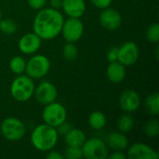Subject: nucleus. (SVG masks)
Listing matches in <instances>:
<instances>
[{"instance_id": "obj_3", "label": "nucleus", "mask_w": 159, "mask_h": 159, "mask_svg": "<svg viewBox=\"0 0 159 159\" xmlns=\"http://www.w3.org/2000/svg\"><path fill=\"white\" fill-rule=\"evenodd\" d=\"M34 89L35 86L34 79L29 77L27 75H20L12 81L10 85V95L15 101L24 102L33 97Z\"/></svg>"}, {"instance_id": "obj_25", "label": "nucleus", "mask_w": 159, "mask_h": 159, "mask_svg": "<svg viewBox=\"0 0 159 159\" xmlns=\"http://www.w3.org/2000/svg\"><path fill=\"white\" fill-rule=\"evenodd\" d=\"M144 133L149 138H155L157 137L159 134V124L157 119H152L146 123L144 126Z\"/></svg>"}, {"instance_id": "obj_34", "label": "nucleus", "mask_w": 159, "mask_h": 159, "mask_svg": "<svg viewBox=\"0 0 159 159\" xmlns=\"http://www.w3.org/2000/svg\"><path fill=\"white\" fill-rule=\"evenodd\" d=\"M50 7L56 9L61 7V0H50Z\"/></svg>"}, {"instance_id": "obj_9", "label": "nucleus", "mask_w": 159, "mask_h": 159, "mask_svg": "<svg viewBox=\"0 0 159 159\" xmlns=\"http://www.w3.org/2000/svg\"><path fill=\"white\" fill-rule=\"evenodd\" d=\"M140 57V49L136 43L129 41L118 47L117 61L125 66H130L137 62Z\"/></svg>"}, {"instance_id": "obj_13", "label": "nucleus", "mask_w": 159, "mask_h": 159, "mask_svg": "<svg viewBox=\"0 0 159 159\" xmlns=\"http://www.w3.org/2000/svg\"><path fill=\"white\" fill-rule=\"evenodd\" d=\"M99 20L102 26L110 31L116 30L122 22V17L120 13L117 10L110 7H106L102 10Z\"/></svg>"}, {"instance_id": "obj_16", "label": "nucleus", "mask_w": 159, "mask_h": 159, "mask_svg": "<svg viewBox=\"0 0 159 159\" xmlns=\"http://www.w3.org/2000/svg\"><path fill=\"white\" fill-rule=\"evenodd\" d=\"M106 75H107L108 79L112 83L118 84L125 79V76H126L125 65H123L117 61L110 62L109 65L107 66Z\"/></svg>"}, {"instance_id": "obj_1", "label": "nucleus", "mask_w": 159, "mask_h": 159, "mask_svg": "<svg viewBox=\"0 0 159 159\" xmlns=\"http://www.w3.org/2000/svg\"><path fill=\"white\" fill-rule=\"evenodd\" d=\"M62 14L53 7L39 9L33 21V30L42 40H51L58 36L63 25Z\"/></svg>"}, {"instance_id": "obj_22", "label": "nucleus", "mask_w": 159, "mask_h": 159, "mask_svg": "<svg viewBox=\"0 0 159 159\" xmlns=\"http://www.w3.org/2000/svg\"><path fill=\"white\" fill-rule=\"evenodd\" d=\"M9 68L13 74L17 75H22L25 72L26 61L20 56H15L9 61Z\"/></svg>"}, {"instance_id": "obj_33", "label": "nucleus", "mask_w": 159, "mask_h": 159, "mask_svg": "<svg viewBox=\"0 0 159 159\" xmlns=\"http://www.w3.org/2000/svg\"><path fill=\"white\" fill-rule=\"evenodd\" d=\"M63 157H64L61 154H60L59 152H56V151H51L47 156L48 159H63Z\"/></svg>"}, {"instance_id": "obj_18", "label": "nucleus", "mask_w": 159, "mask_h": 159, "mask_svg": "<svg viewBox=\"0 0 159 159\" xmlns=\"http://www.w3.org/2000/svg\"><path fill=\"white\" fill-rule=\"evenodd\" d=\"M64 140H65V143L67 144V146L81 147L87 139H86L85 133L81 129L72 128L64 135Z\"/></svg>"}, {"instance_id": "obj_8", "label": "nucleus", "mask_w": 159, "mask_h": 159, "mask_svg": "<svg viewBox=\"0 0 159 159\" xmlns=\"http://www.w3.org/2000/svg\"><path fill=\"white\" fill-rule=\"evenodd\" d=\"M66 42L75 43L84 34V24L79 18H70L63 21L61 32Z\"/></svg>"}, {"instance_id": "obj_2", "label": "nucleus", "mask_w": 159, "mask_h": 159, "mask_svg": "<svg viewBox=\"0 0 159 159\" xmlns=\"http://www.w3.org/2000/svg\"><path fill=\"white\" fill-rule=\"evenodd\" d=\"M59 139L57 129L46 123L36 126L31 134L32 145L40 152H48L52 150Z\"/></svg>"}, {"instance_id": "obj_28", "label": "nucleus", "mask_w": 159, "mask_h": 159, "mask_svg": "<svg viewBox=\"0 0 159 159\" xmlns=\"http://www.w3.org/2000/svg\"><path fill=\"white\" fill-rule=\"evenodd\" d=\"M117 56H118V47H111L107 51V55H106L107 61L109 62L116 61Z\"/></svg>"}, {"instance_id": "obj_27", "label": "nucleus", "mask_w": 159, "mask_h": 159, "mask_svg": "<svg viewBox=\"0 0 159 159\" xmlns=\"http://www.w3.org/2000/svg\"><path fill=\"white\" fill-rule=\"evenodd\" d=\"M64 157L67 159H80L83 157L81 147L67 146L64 154Z\"/></svg>"}, {"instance_id": "obj_30", "label": "nucleus", "mask_w": 159, "mask_h": 159, "mask_svg": "<svg viewBox=\"0 0 159 159\" xmlns=\"http://www.w3.org/2000/svg\"><path fill=\"white\" fill-rule=\"evenodd\" d=\"M89 1L94 7L101 8V9H103V8L109 7L110 5L112 4L113 0H89Z\"/></svg>"}, {"instance_id": "obj_19", "label": "nucleus", "mask_w": 159, "mask_h": 159, "mask_svg": "<svg viewBox=\"0 0 159 159\" xmlns=\"http://www.w3.org/2000/svg\"><path fill=\"white\" fill-rule=\"evenodd\" d=\"M89 125L91 129L100 130L106 125V116L102 112H92L89 116Z\"/></svg>"}, {"instance_id": "obj_4", "label": "nucleus", "mask_w": 159, "mask_h": 159, "mask_svg": "<svg viewBox=\"0 0 159 159\" xmlns=\"http://www.w3.org/2000/svg\"><path fill=\"white\" fill-rule=\"evenodd\" d=\"M0 131L6 140L9 142H17L24 137L26 128L20 119L9 116L2 121L0 125Z\"/></svg>"}, {"instance_id": "obj_10", "label": "nucleus", "mask_w": 159, "mask_h": 159, "mask_svg": "<svg viewBox=\"0 0 159 159\" xmlns=\"http://www.w3.org/2000/svg\"><path fill=\"white\" fill-rule=\"evenodd\" d=\"M34 95L37 102L47 105L56 101L58 97V90L55 85L49 81H42L35 89Z\"/></svg>"}, {"instance_id": "obj_32", "label": "nucleus", "mask_w": 159, "mask_h": 159, "mask_svg": "<svg viewBox=\"0 0 159 159\" xmlns=\"http://www.w3.org/2000/svg\"><path fill=\"white\" fill-rule=\"evenodd\" d=\"M109 159H127V155L123 154L121 151H116V152H114L113 154H111L110 156L108 155L107 157Z\"/></svg>"}, {"instance_id": "obj_6", "label": "nucleus", "mask_w": 159, "mask_h": 159, "mask_svg": "<svg viewBox=\"0 0 159 159\" xmlns=\"http://www.w3.org/2000/svg\"><path fill=\"white\" fill-rule=\"evenodd\" d=\"M50 69V61L45 55L33 56L26 61L25 73L32 79H40L48 75Z\"/></svg>"}, {"instance_id": "obj_14", "label": "nucleus", "mask_w": 159, "mask_h": 159, "mask_svg": "<svg viewBox=\"0 0 159 159\" xmlns=\"http://www.w3.org/2000/svg\"><path fill=\"white\" fill-rule=\"evenodd\" d=\"M119 105L125 112H135L141 105V97L135 90L126 89L120 94Z\"/></svg>"}, {"instance_id": "obj_12", "label": "nucleus", "mask_w": 159, "mask_h": 159, "mask_svg": "<svg viewBox=\"0 0 159 159\" xmlns=\"http://www.w3.org/2000/svg\"><path fill=\"white\" fill-rule=\"evenodd\" d=\"M42 39L34 33H28L23 34L18 43L19 49L21 53L31 55L34 54L40 48Z\"/></svg>"}, {"instance_id": "obj_31", "label": "nucleus", "mask_w": 159, "mask_h": 159, "mask_svg": "<svg viewBox=\"0 0 159 159\" xmlns=\"http://www.w3.org/2000/svg\"><path fill=\"white\" fill-rule=\"evenodd\" d=\"M56 129H57V131H58L59 134H63V135H65V134L72 129V126H71L70 124L66 123V121H65V122H63L62 124H61L59 127H57Z\"/></svg>"}, {"instance_id": "obj_35", "label": "nucleus", "mask_w": 159, "mask_h": 159, "mask_svg": "<svg viewBox=\"0 0 159 159\" xmlns=\"http://www.w3.org/2000/svg\"><path fill=\"white\" fill-rule=\"evenodd\" d=\"M2 20V13H1V10H0V20Z\"/></svg>"}, {"instance_id": "obj_15", "label": "nucleus", "mask_w": 159, "mask_h": 159, "mask_svg": "<svg viewBox=\"0 0 159 159\" xmlns=\"http://www.w3.org/2000/svg\"><path fill=\"white\" fill-rule=\"evenodd\" d=\"M85 0H61V7L70 18H81L86 12Z\"/></svg>"}, {"instance_id": "obj_26", "label": "nucleus", "mask_w": 159, "mask_h": 159, "mask_svg": "<svg viewBox=\"0 0 159 159\" xmlns=\"http://www.w3.org/2000/svg\"><path fill=\"white\" fill-rule=\"evenodd\" d=\"M146 38L149 42L157 44L159 41V24L157 22L149 26L146 31Z\"/></svg>"}, {"instance_id": "obj_7", "label": "nucleus", "mask_w": 159, "mask_h": 159, "mask_svg": "<svg viewBox=\"0 0 159 159\" xmlns=\"http://www.w3.org/2000/svg\"><path fill=\"white\" fill-rule=\"evenodd\" d=\"M81 149L83 157L87 159H105L109 155L106 143L99 138L86 140Z\"/></svg>"}, {"instance_id": "obj_29", "label": "nucleus", "mask_w": 159, "mask_h": 159, "mask_svg": "<svg viewBox=\"0 0 159 159\" xmlns=\"http://www.w3.org/2000/svg\"><path fill=\"white\" fill-rule=\"evenodd\" d=\"M48 0H27V3L29 7L33 9L39 10L43 7H45Z\"/></svg>"}, {"instance_id": "obj_5", "label": "nucleus", "mask_w": 159, "mask_h": 159, "mask_svg": "<svg viewBox=\"0 0 159 159\" xmlns=\"http://www.w3.org/2000/svg\"><path fill=\"white\" fill-rule=\"evenodd\" d=\"M42 118L44 123L57 128L66 121L67 111L61 103L55 101L45 105L42 112Z\"/></svg>"}, {"instance_id": "obj_24", "label": "nucleus", "mask_w": 159, "mask_h": 159, "mask_svg": "<svg viewBox=\"0 0 159 159\" xmlns=\"http://www.w3.org/2000/svg\"><path fill=\"white\" fill-rule=\"evenodd\" d=\"M18 29L17 23L11 19H2L0 20V31L6 34H13Z\"/></svg>"}, {"instance_id": "obj_17", "label": "nucleus", "mask_w": 159, "mask_h": 159, "mask_svg": "<svg viewBox=\"0 0 159 159\" xmlns=\"http://www.w3.org/2000/svg\"><path fill=\"white\" fill-rule=\"evenodd\" d=\"M107 146L116 151H123L129 146V139L123 132H112L107 137Z\"/></svg>"}, {"instance_id": "obj_21", "label": "nucleus", "mask_w": 159, "mask_h": 159, "mask_svg": "<svg viewBox=\"0 0 159 159\" xmlns=\"http://www.w3.org/2000/svg\"><path fill=\"white\" fill-rule=\"evenodd\" d=\"M145 106L148 113L154 116H157L159 114V95L155 92L149 95L145 101Z\"/></svg>"}, {"instance_id": "obj_11", "label": "nucleus", "mask_w": 159, "mask_h": 159, "mask_svg": "<svg viewBox=\"0 0 159 159\" xmlns=\"http://www.w3.org/2000/svg\"><path fill=\"white\" fill-rule=\"evenodd\" d=\"M127 157L129 159H157L159 154L145 143H135L129 147Z\"/></svg>"}, {"instance_id": "obj_23", "label": "nucleus", "mask_w": 159, "mask_h": 159, "mask_svg": "<svg viewBox=\"0 0 159 159\" xmlns=\"http://www.w3.org/2000/svg\"><path fill=\"white\" fill-rule=\"evenodd\" d=\"M62 55L67 61H74L78 56V49L75 43L67 42L62 48Z\"/></svg>"}, {"instance_id": "obj_20", "label": "nucleus", "mask_w": 159, "mask_h": 159, "mask_svg": "<svg viewBox=\"0 0 159 159\" xmlns=\"http://www.w3.org/2000/svg\"><path fill=\"white\" fill-rule=\"evenodd\" d=\"M116 126L120 132H129L134 127V119L129 115H122L118 117Z\"/></svg>"}]
</instances>
